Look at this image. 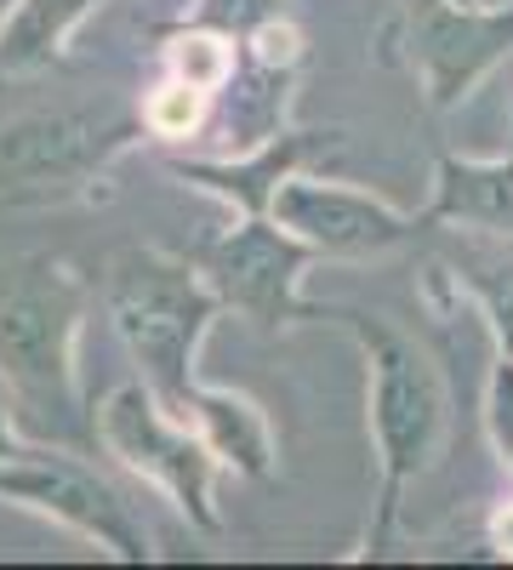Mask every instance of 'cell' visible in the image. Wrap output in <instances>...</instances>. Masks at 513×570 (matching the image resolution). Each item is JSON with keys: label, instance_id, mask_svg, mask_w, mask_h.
<instances>
[{"label": "cell", "instance_id": "cell-4", "mask_svg": "<svg viewBox=\"0 0 513 570\" xmlns=\"http://www.w3.org/2000/svg\"><path fill=\"white\" fill-rule=\"evenodd\" d=\"M98 434L131 473L155 480L177 502V513H189L200 531L223 525L217 519V468H223V456L211 451V440L200 434L195 422L171 416L155 400L149 383L115 389L103 400V411H98Z\"/></svg>", "mask_w": 513, "mask_h": 570}, {"label": "cell", "instance_id": "cell-15", "mask_svg": "<svg viewBox=\"0 0 513 570\" xmlns=\"http://www.w3.org/2000/svg\"><path fill=\"white\" fill-rule=\"evenodd\" d=\"M206 98L211 91H200V86H189V80H166L155 98H149V109H144V126L155 131V137H195L200 131V120H206Z\"/></svg>", "mask_w": 513, "mask_h": 570}, {"label": "cell", "instance_id": "cell-6", "mask_svg": "<svg viewBox=\"0 0 513 570\" xmlns=\"http://www.w3.org/2000/svg\"><path fill=\"white\" fill-rule=\"evenodd\" d=\"M0 497L58 519V525L80 531L86 542H98L115 559H144V531L131 525L126 502L91 468H80L58 451H29L23 445L12 462H0Z\"/></svg>", "mask_w": 513, "mask_h": 570}, {"label": "cell", "instance_id": "cell-2", "mask_svg": "<svg viewBox=\"0 0 513 570\" xmlns=\"http://www.w3.org/2000/svg\"><path fill=\"white\" fill-rule=\"evenodd\" d=\"M348 331L365 343V360H371V440H377V462H383L377 542H383L388 519L399 508V491L434 462L445 440V389H440L434 360L411 337L388 331L383 320L348 314Z\"/></svg>", "mask_w": 513, "mask_h": 570}, {"label": "cell", "instance_id": "cell-20", "mask_svg": "<svg viewBox=\"0 0 513 570\" xmlns=\"http://www.w3.org/2000/svg\"><path fill=\"white\" fill-rule=\"evenodd\" d=\"M23 451V440H18V428H12V411L0 405V462H12Z\"/></svg>", "mask_w": 513, "mask_h": 570}, {"label": "cell", "instance_id": "cell-7", "mask_svg": "<svg viewBox=\"0 0 513 570\" xmlns=\"http://www.w3.org/2000/svg\"><path fill=\"white\" fill-rule=\"evenodd\" d=\"M268 217L325 257H377L411 234L405 212H394L383 195H365V188L332 177H303V171H292L274 188Z\"/></svg>", "mask_w": 513, "mask_h": 570}, {"label": "cell", "instance_id": "cell-8", "mask_svg": "<svg viewBox=\"0 0 513 570\" xmlns=\"http://www.w3.org/2000/svg\"><path fill=\"white\" fill-rule=\"evenodd\" d=\"M126 142V126L86 109L23 115L0 126V188H58L91 177Z\"/></svg>", "mask_w": 513, "mask_h": 570}, {"label": "cell", "instance_id": "cell-9", "mask_svg": "<svg viewBox=\"0 0 513 570\" xmlns=\"http://www.w3.org/2000/svg\"><path fill=\"white\" fill-rule=\"evenodd\" d=\"M416 58H423L428 98L445 109L468 98V86L513 52V0L507 7H456V0H416Z\"/></svg>", "mask_w": 513, "mask_h": 570}, {"label": "cell", "instance_id": "cell-1", "mask_svg": "<svg viewBox=\"0 0 513 570\" xmlns=\"http://www.w3.org/2000/svg\"><path fill=\"white\" fill-rule=\"evenodd\" d=\"M103 303H109L120 343L131 348L137 365H144V383L155 389V400L171 416L195 422L200 394H206L195 383V354H200V337H206V325L223 303L211 292V279L195 274L182 257L131 246L109 263Z\"/></svg>", "mask_w": 513, "mask_h": 570}, {"label": "cell", "instance_id": "cell-3", "mask_svg": "<svg viewBox=\"0 0 513 570\" xmlns=\"http://www.w3.org/2000/svg\"><path fill=\"white\" fill-rule=\"evenodd\" d=\"M86 292L52 257L0 263V376L40 405H69Z\"/></svg>", "mask_w": 513, "mask_h": 570}, {"label": "cell", "instance_id": "cell-12", "mask_svg": "<svg viewBox=\"0 0 513 570\" xmlns=\"http://www.w3.org/2000/svg\"><path fill=\"white\" fill-rule=\"evenodd\" d=\"M195 428L211 440V451L228 462V468H240V473H268L274 462V440H268V422L263 411L246 400V394H228V389H206L200 394V411H195Z\"/></svg>", "mask_w": 513, "mask_h": 570}, {"label": "cell", "instance_id": "cell-14", "mask_svg": "<svg viewBox=\"0 0 513 570\" xmlns=\"http://www.w3.org/2000/svg\"><path fill=\"white\" fill-rule=\"evenodd\" d=\"M166 69H171V80H189V86H200V91H217L228 75H235V58H228V35L200 29V23H195L189 35H171Z\"/></svg>", "mask_w": 513, "mask_h": 570}, {"label": "cell", "instance_id": "cell-13", "mask_svg": "<svg viewBox=\"0 0 513 570\" xmlns=\"http://www.w3.org/2000/svg\"><path fill=\"white\" fill-rule=\"evenodd\" d=\"M308 149H314V142H308V131H303V137H286V142H268V149H263L257 160H246V166H235V160H217V166H177V177H189V183H200V188H217V195L240 200L246 217H257V212L274 206V188L292 177V166H297Z\"/></svg>", "mask_w": 513, "mask_h": 570}, {"label": "cell", "instance_id": "cell-18", "mask_svg": "<svg viewBox=\"0 0 513 570\" xmlns=\"http://www.w3.org/2000/svg\"><path fill=\"white\" fill-rule=\"evenodd\" d=\"M468 279H474V292H480V303L491 314V331H496L502 354H513V268L491 263V268H474Z\"/></svg>", "mask_w": 513, "mask_h": 570}, {"label": "cell", "instance_id": "cell-11", "mask_svg": "<svg viewBox=\"0 0 513 570\" xmlns=\"http://www.w3.org/2000/svg\"><path fill=\"white\" fill-rule=\"evenodd\" d=\"M91 7L103 0H18V12L0 23V75H29L52 63Z\"/></svg>", "mask_w": 513, "mask_h": 570}, {"label": "cell", "instance_id": "cell-10", "mask_svg": "<svg viewBox=\"0 0 513 570\" xmlns=\"http://www.w3.org/2000/svg\"><path fill=\"white\" fill-rule=\"evenodd\" d=\"M428 217L513 234V160H440Z\"/></svg>", "mask_w": 513, "mask_h": 570}, {"label": "cell", "instance_id": "cell-16", "mask_svg": "<svg viewBox=\"0 0 513 570\" xmlns=\"http://www.w3.org/2000/svg\"><path fill=\"white\" fill-rule=\"evenodd\" d=\"M286 12V0H200L195 7V23L200 29H217L228 40H251L263 23H274Z\"/></svg>", "mask_w": 513, "mask_h": 570}, {"label": "cell", "instance_id": "cell-19", "mask_svg": "<svg viewBox=\"0 0 513 570\" xmlns=\"http://www.w3.org/2000/svg\"><path fill=\"white\" fill-rule=\"evenodd\" d=\"M491 548L513 559V508H502V513L491 519Z\"/></svg>", "mask_w": 513, "mask_h": 570}, {"label": "cell", "instance_id": "cell-5", "mask_svg": "<svg viewBox=\"0 0 513 570\" xmlns=\"http://www.w3.org/2000/svg\"><path fill=\"white\" fill-rule=\"evenodd\" d=\"M303 268H308V246L297 234H286L268 212L246 217L240 228H228L206 257V279L223 303H235L240 314H251L263 331H279L308 314L303 303Z\"/></svg>", "mask_w": 513, "mask_h": 570}, {"label": "cell", "instance_id": "cell-17", "mask_svg": "<svg viewBox=\"0 0 513 570\" xmlns=\"http://www.w3.org/2000/svg\"><path fill=\"white\" fill-rule=\"evenodd\" d=\"M485 434L502 462H513V354L496 360L491 383H485Z\"/></svg>", "mask_w": 513, "mask_h": 570}]
</instances>
